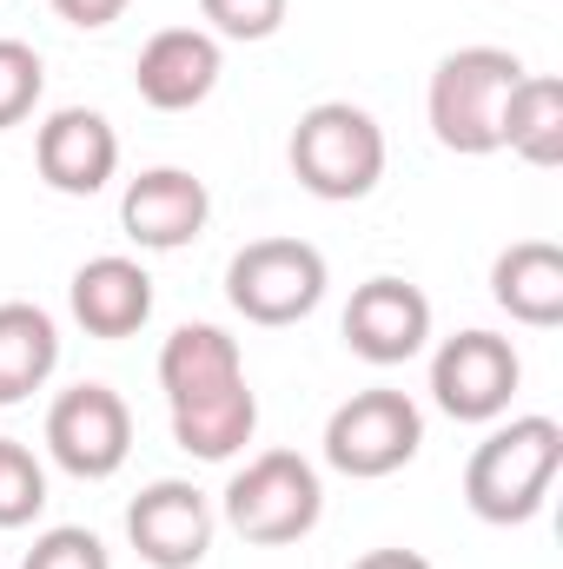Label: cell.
Here are the masks:
<instances>
[{
    "instance_id": "cell-21",
    "label": "cell",
    "mask_w": 563,
    "mask_h": 569,
    "mask_svg": "<svg viewBox=\"0 0 563 569\" xmlns=\"http://www.w3.org/2000/svg\"><path fill=\"white\" fill-rule=\"evenodd\" d=\"M40 93H47V67H40V53H33L27 40L0 33V133L20 127V120L40 107Z\"/></svg>"
},
{
    "instance_id": "cell-24",
    "label": "cell",
    "mask_w": 563,
    "mask_h": 569,
    "mask_svg": "<svg viewBox=\"0 0 563 569\" xmlns=\"http://www.w3.org/2000/svg\"><path fill=\"white\" fill-rule=\"evenodd\" d=\"M127 7H134V0H53V13H60L67 27H80V33H100V27H113Z\"/></svg>"
},
{
    "instance_id": "cell-4",
    "label": "cell",
    "mask_w": 563,
    "mask_h": 569,
    "mask_svg": "<svg viewBox=\"0 0 563 569\" xmlns=\"http://www.w3.org/2000/svg\"><path fill=\"white\" fill-rule=\"evenodd\" d=\"M318 517H325V483H318L312 457H298V450H259L226 483V523H233V537H246L259 550L312 537Z\"/></svg>"
},
{
    "instance_id": "cell-8",
    "label": "cell",
    "mask_w": 563,
    "mask_h": 569,
    "mask_svg": "<svg viewBox=\"0 0 563 569\" xmlns=\"http://www.w3.org/2000/svg\"><path fill=\"white\" fill-rule=\"evenodd\" d=\"M47 450L67 477L80 483H107L127 457H134V411L113 385H73L53 398L47 411Z\"/></svg>"
},
{
    "instance_id": "cell-1",
    "label": "cell",
    "mask_w": 563,
    "mask_h": 569,
    "mask_svg": "<svg viewBox=\"0 0 563 569\" xmlns=\"http://www.w3.org/2000/svg\"><path fill=\"white\" fill-rule=\"evenodd\" d=\"M557 470H563V425L557 418H544V411L511 418V425H497L471 450V463H464V503H471L477 523H497V530L531 523L544 510Z\"/></svg>"
},
{
    "instance_id": "cell-23",
    "label": "cell",
    "mask_w": 563,
    "mask_h": 569,
    "mask_svg": "<svg viewBox=\"0 0 563 569\" xmlns=\"http://www.w3.org/2000/svg\"><path fill=\"white\" fill-rule=\"evenodd\" d=\"M20 569H113V557H107V543H100L93 530H80V523H53V530L33 537V550H27V563Z\"/></svg>"
},
{
    "instance_id": "cell-14",
    "label": "cell",
    "mask_w": 563,
    "mask_h": 569,
    "mask_svg": "<svg viewBox=\"0 0 563 569\" xmlns=\"http://www.w3.org/2000/svg\"><path fill=\"white\" fill-rule=\"evenodd\" d=\"M67 305H73V318H80L87 338H134L146 318H152V279H146L140 259L100 252V259H87L73 272Z\"/></svg>"
},
{
    "instance_id": "cell-13",
    "label": "cell",
    "mask_w": 563,
    "mask_h": 569,
    "mask_svg": "<svg viewBox=\"0 0 563 569\" xmlns=\"http://www.w3.org/2000/svg\"><path fill=\"white\" fill-rule=\"evenodd\" d=\"M226 73V53L206 27H159L134 60V87L152 113H192L199 100H213Z\"/></svg>"
},
{
    "instance_id": "cell-22",
    "label": "cell",
    "mask_w": 563,
    "mask_h": 569,
    "mask_svg": "<svg viewBox=\"0 0 563 569\" xmlns=\"http://www.w3.org/2000/svg\"><path fill=\"white\" fill-rule=\"evenodd\" d=\"M213 40H273L292 13V0H199Z\"/></svg>"
},
{
    "instance_id": "cell-12",
    "label": "cell",
    "mask_w": 563,
    "mask_h": 569,
    "mask_svg": "<svg viewBox=\"0 0 563 569\" xmlns=\"http://www.w3.org/2000/svg\"><path fill=\"white\" fill-rule=\"evenodd\" d=\"M33 166L53 192L67 199H93L113 172H120V133L107 127V113L93 107H60L40 120L33 133Z\"/></svg>"
},
{
    "instance_id": "cell-25",
    "label": "cell",
    "mask_w": 563,
    "mask_h": 569,
    "mask_svg": "<svg viewBox=\"0 0 563 569\" xmlns=\"http://www.w3.org/2000/svg\"><path fill=\"white\" fill-rule=\"evenodd\" d=\"M352 569H431V557H418V550H365Z\"/></svg>"
},
{
    "instance_id": "cell-7",
    "label": "cell",
    "mask_w": 563,
    "mask_h": 569,
    "mask_svg": "<svg viewBox=\"0 0 563 569\" xmlns=\"http://www.w3.org/2000/svg\"><path fill=\"white\" fill-rule=\"evenodd\" d=\"M524 385V358L497 331H457L431 358V398L457 425H497Z\"/></svg>"
},
{
    "instance_id": "cell-18",
    "label": "cell",
    "mask_w": 563,
    "mask_h": 569,
    "mask_svg": "<svg viewBox=\"0 0 563 569\" xmlns=\"http://www.w3.org/2000/svg\"><path fill=\"white\" fill-rule=\"evenodd\" d=\"M60 365V325L53 311L27 305V298H7L0 305V405H20L33 398Z\"/></svg>"
},
{
    "instance_id": "cell-11",
    "label": "cell",
    "mask_w": 563,
    "mask_h": 569,
    "mask_svg": "<svg viewBox=\"0 0 563 569\" xmlns=\"http://www.w3.org/2000/svg\"><path fill=\"white\" fill-rule=\"evenodd\" d=\"M345 345L365 365H405L431 345V298L412 279H365L345 305Z\"/></svg>"
},
{
    "instance_id": "cell-15",
    "label": "cell",
    "mask_w": 563,
    "mask_h": 569,
    "mask_svg": "<svg viewBox=\"0 0 563 569\" xmlns=\"http://www.w3.org/2000/svg\"><path fill=\"white\" fill-rule=\"evenodd\" d=\"M491 298H497L517 325H531V331L563 325V252L551 239H517V246H504L497 266H491Z\"/></svg>"
},
{
    "instance_id": "cell-20",
    "label": "cell",
    "mask_w": 563,
    "mask_h": 569,
    "mask_svg": "<svg viewBox=\"0 0 563 569\" xmlns=\"http://www.w3.org/2000/svg\"><path fill=\"white\" fill-rule=\"evenodd\" d=\"M47 510V470L20 437H0V530H27Z\"/></svg>"
},
{
    "instance_id": "cell-17",
    "label": "cell",
    "mask_w": 563,
    "mask_h": 569,
    "mask_svg": "<svg viewBox=\"0 0 563 569\" xmlns=\"http://www.w3.org/2000/svg\"><path fill=\"white\" fill-rule=\"evenodd\" d=\"M166 411H172V443H179L186 457H206V463L239 457V450L253 443V430H259V398H253L246 378H239V385H219V391H206V398L166 405Z\"/></svg>"
},
{
    "instance_id": "cell-2",
    "label": "cell",
    "mask_w": 563,
    "mask_h": 569,
    "mask_svg": "<svg viewBox=\"0 0 563 569\" xmlns=\"http://www.w3.org/2000/svg\"><path fill=\"white\" fill-rule=\"evenodd\" d=\"M517 80H524V60L511 47H457V53H444L431 87H424V113H431L437 146L464 152V159L504 152L497 127H504V100H511Z\"/></svg>"
},
{
    "instance_id": "cell-10",
    "label": "cell",
    "mask_w": 563,
    "mask_h": 569,
    "mask_svg": "<svg viewBox=\"0 0 563 569\" xmlns=\"http://www.w3.org/2000/svg\"><path fill=\"white\" fill-rule=\"evenodd\" d=\"M206 219H213V192L186 166H146L140 179H127V192H120V226L146 252L192 246L206 232Z\"/></svg>"
},
{
    "instance_id": "cell-19",
    "label": "cell",
    "mask_w": 563,
    "mask_h": 569,
    "mask_svg": "<svg viewBox=\"0 0 563 569\" xmlns=\"http://www.w3.org/2000/svg\"><path fill=\"white\" fill-rule=\"evenodd\" d=\"M497 146H511L524 166L551 172L563 166V80L557 73H524L504 100V127H497Z\"/></svg>"
},
{
    "instance_id": "cell-3",
    "label": "cell",
    "mask_w": 563,
    "mask_h": 569,
    "mask_svg": "<svg viewBox=\"0 0 563 569\" xmlns=\"http://www.w3.org/2000/svg\"><path fill=\"white\" fill-rule=\"evenodd\" d=\"M285 159H292V179L312 199L345 206V199H365L385 179V127L352 100H318V107L298 113Z\"/></svg>"
},
{
    "instance_id": "cell-16",
    "label": "cell",
    "mask_w": 563,
    "mask_h": 569,
    "mask_svg": "<svg viewBox=\"0 0 563 569\" xmlns=\"http://www.w3.org/2000/svg\"><path fill=\"white\" fill-rule=\"evenodd\" d=\"M239 378H246V358H239V338L226 325H179L159 345V391H166V405L206 398V391L239 385Z\"/></svg>"
},
{
    "instance_id": "cell-6",
    "label": "cell",
    "mask_w": 563,
    "mask_h": 569,
    "mask_svg": "<svg viewBox=\"0 0 563 569\" xmlns=\"http://www.w3.org/2000/svg\"><path fill=\"white\" fill-rule=\"evenodd\" d=\"M418 443H424V411L405 391H392V385L352 391V398L325 418V463H332L338 477H358V483L405 470V463L418 457Z\"/></svg>"
},
{
    "instance_id": "cell-5",
    "label": "cell",
    "mask_w": 563,
    "mask_h": 569,
    "mask_svg": "<svg viewBox=\"0 0 563 569\" xmlns=\"http://www.w3.org/2000/svg\"><path fill=\"white\" fill-rule=\"evenodd\" d=\"M325 284H332L325 252L305 246V239H253V246H239L233 266H226V298H233V311H239L246 325H266V331L312 318L318 298H325Z\"/></svg>"
},
{
    "instance_id": "cell-9",
    "label": "cell",
    "mask_w": 563,
    "mask_h": 569,
    "mask_svg": "<svg viewBox=\"0 0 563 569\" xmlns=\"http://www.w3.org/2000/svg\"><path fill=\"white\" fill-rule=\"evenodd\" d=\"M213 530H219V517H213L206 490H192L179 477L146 483L140 497L127 503V543L152 569H199L206 550H213Z\"/></svg>"
}]
</instances>
